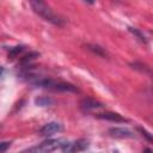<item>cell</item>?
<instances>
[{"label": "cell", "instance_id": "277c9868", "mask_svg": "<svg viewBox=\"0 0 153 153\" xmlns=\"http://www.w3.org/2000/svg\"><path fill=\"white\" fill-rule=\"evenodd\" d=\"M90 143L86 140H76L74 142H65V145L61 147L62 152H80L88 148Z\"/></svg>", "mask_w": 153, "mask_h": 153}, {"label": "cell", "instance_id": "30bf717a", "mask_svg": "<svg viewBox=\"0 0 153 153\" xmlns=\"http://www.w3.org/2000/svg\"><path fill=\"white\" fill-rule=\"evenodd\" d=\"M87 47H88V49H90L91 51H93L94 54H97V55H99V56H103V57L106 56V51L104 50V48H102V47H99V45H96V44H88Z\"/></svg>", "mask_w": 153, "mask_h": 153}, {"label": "cell", "instance_id": "9c48e42d", "mask_svg": "<svg viewBox=\"0 0 153 153\" xmlns=\"http://www.w3.org/2000/svg\"><path fill=\"white\" fill-rule=\"evenodd\" d=\"M35 104L37 106H50L54 104V100L50 97H37L35 99Z\"/></svg>", "mask_w": 153, "mask_h": 153}, {"label": "cell", "instance_id": "9a60e30c", "mask_svg": "<svg viewBox=\"0 0 153 153\" xmlns=\"http://www.w3.org/2000/svg\"><path fill=\"white\" fill-rule=\"evenodd\" d=\"M4 72H5V68H4L2 66H0V76L4 74Z\"/></svg>", "mask_w": 153, "mask_h": 153}, {"label": "cell", "instance_id": "7c38bea8", "mask_svg": "<svg viewBox=\"0 0 153 153\" xmlns=\"http://www.w3.org/2000/svg\"><path fill=\"white\" fill-rule=\"evenodd\" d=\"M23 50H24V48H23V47H14L13 49H11V51H10V54H8V55L13 59L14 56H17V55H18L19 53H22Z\"/></svg>", "mask_w": 153, "mask_h": 153}, {"label": "cell", "instance_id": "5b68a950", "mask_svg": "<svg viewBox=\"0 0 153 153\" xmlns=\"http://www.w3.org/2000/svg\"><path fill=\"white\" fill-rule=\"evenodd\" d=\"M63 130V126L59 122H49L47 124H44L41 129H39V134L43 136H51L56 133H60Z\"/></svg>", "mask_w": 153, "mask_h": 153}, {"label": "cell", "instance_id": "ba28073f", "mask_svg": "<svg viewBox=\"0 0 153 153\" xmlns=\"http://www.w3.org/2000/svg\"><path fill=\"white\" fill-rule=\"evenodd\" d=\"M97 117L103 118V120H106V121H111V122H117V123H123V122H127V121H128L127 118L122 117L120 114H117V112H111V111H106V112L98 114Z\"/></svg>", "mask_w": 153, "mask_h": 153}, {"label": "cell", "instance_id": "3957f363", "mask_svg": "<svg viewBox=\"0 0 153 153\" xmlns=\"http://www.w3.org/2000/svg\"><path fill=\"white\" fill-rule=\"evenodd\" d=\"M65 140L62 139H50V140H45L43 141L41 145L29 148V152H53L56 149H61V147L65 145Z\"/></svg>", "mask_w": 153, "mask_h": 153}, {"label": "cell", "instance_id": "4fadbf2b", "mask_svg": "<svg viewBox=\"0 0 153 153\" xmlns=\"http://www.w3.org/2000/svg\"><path fill=\"white\" fill-rule=\"evenodd\" d=\"M11 146V141H5V142H0V152H6Z\"/></svg>", "mask_w": 153, "mask_h": 153}, {"label": "cell", "instance_id": "6da1fadb", "mask_svg": "<svg viewBox=\"0 0 153 153\" xmlns=\"http://www.w3.org/2000/svg\"><path fill=\"white\" fill-rule=\"evenodd\" d=\"M33 79L30 80V82L37 87L53 90V91H61V92H78L76 86L69 82L65 81H56L54 79L49 78H39V76H31Z\"/></svg>", "mask_w": 153, "mask_h": 153}, {"label": "cell", "instance_id": "8992f818", "mask_svg": "<svg viewBox=\"0 0 153 153\" xmlns=\"http://www.w3.org/2000/svg\"><path fill=\"white\" fill-rule=\"evenodd\" d=\"M109 135L116 139H131L135 136V134L124 127H115V128H110L109 129Z\"/></svg>", "mask_w": 153, "mask_h": 153}, {"label": "cell", "instance_id": "2e32d148", "mask_svg": "<svg viewBox=\"0 0 153 153\" xmlns=\"http://www.w3.org/2000/svg\"><path fill=\"white\" fill-rule=\"evenodd\" d=\"M85 2H87V4H94V1L96 0H84Z\"/></svg>", "mask_w": 153, "mask_h": 153}, {"label": "cell", "instance_id": "5bb4252c", "mask_svg": "<svg viewBox=\"0 0 153 153\" xmlns=\"http://www.w3.org/2000/svg\"><path fill=\"white\" fill-rule=\"evenodd\" d=\"M139 130L142 133V135H145V136L147 137V140H148V141H152V135H151L147 130H145V129H142V128H139Z\"/></svg>", "mask_w": 153, "mask_h": 153}, {"label": "cell", "instance_id": "7a4b0ae2", "mask_svg": "<svg viewBox=\"0 0 153 153\" xmlns=\"http://www.w3.org/2000/svg\"><path fill=\"white\" fill-rule=\"evenodd\" d=\"M30 6L32 7L33 12L37 13L41 18H43L44 20L57 25V26H62L63 25V19H61L47 4L44 0H27Z\"/></svg>", "mask_w": 153, "mask_h": 153}, {"label": "cell", "instance_id": "52a82bcc", "mask_svg": "<svg viewBox=\"0 0 153 153\" xmlns=\"http://www.w3.org/2000/svg\"><path fill=\"white\" fill-rule=\"evenodd\" d=\"M103 106H104V104H102L98 100L91 99V98H84L80 102V108L84 111H91V110H96V109H99V108H103Z\"/></svg>", "mask_w": 153, "mask_h": 153}, {"label": "cell", "instance_id": "8fae6325", "mask_svg": "<svg viewBox=\"0 0 153 153\" xmlns=\"http://www.w3.org/2000/svg\"><path fill=\"white\" fill-rule=\"evenodd\" d=\"M129 31H130V32H133V33H134V35H135V36H136V37H137V38H139L141 42H145V43L147 42L146 36H145V35H143L141 31H139L137 29H135V27H129Z\"/></svg>", "mask_w": 153, "mask_h": 153}]
</instances>
